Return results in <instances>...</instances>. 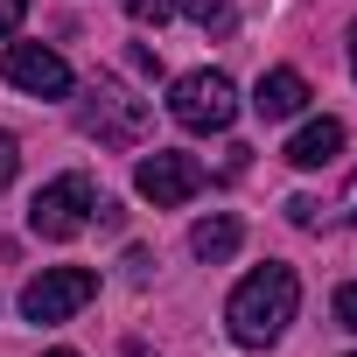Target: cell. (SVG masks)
<instances>
[{
    "mask_svg": "<svg viewBox=\"0 0 357 357\" xmlns=\"http://www.w3.org/2000/svg\"><path fill=\"white\" fill-rule=\"evenodd\" d=\"M294 308H301V280H294V266H273V259H266L259 273L238 280V294L225 301V322H231L238 343L266 350V343H280V329L294 322Z\"/></svg>",
    "mask_w": 357,
    "mask_h": 357,
    "instance_id": "obj_1",
    "label": "cell"
},
{
    "mask_svg": "<svg viewBox=\"0 0 357 357\" xmlns=\"http://www.w3.org/2000/svg\"><path fill=\"white\" fill-rule=\"evenodd\" d=\"M168 112H175V126H190V133H225L238 119V91H231L225 70H190V77H175Z\"/></svg>",
    "mask_w": 357,
    "mask_h": 357,
    "instance_id": "obj_2",
    "label": "cell"
},
{
    "mask_svg": "<svg viewBox=\"0 0 357 357\" xmlns=\"http://www.w3.org/2000/svg\"><path fill=\"white\" fill-rule=\"evenodd\" d=\"M91 211H98V190H91V175H56V183H43L36 190V204H29V231L36 238H77L84 225H91Z\"/></svg>",
    "mask_w": 357,
    "mask_h": 357,
    "instance_id": "obj_3",
    "label": "cell"
},
{
    "mask_svg": "<svg viewBox=\"0 0 357 357\" xmlns=\"http://www.w3.org/2000/svg\"><path fill=\"white\" fill-rule=\"evenodd\" d=\"M91 294H98V273H91V266H43V273L22 287V315H29V322H70Z\"/></svg>",
    "mask_w": 357,
    "mask_h": 357,
    "instance_id": "obj_4",
    "label": "cell"
},
{
    "mask_svg": "<svg viewBox=\"0 0 357 357\" xmlns=\"http://www.w3.org/2000/svg\"><path fill=\"white\" fill-rule=\"evenodd\" d=\"M84 133L105 140V147H140L147 133V98H133L126 84H91V105H84Z\"/></svg>",
    "mask_w": 357,
    "mask_h": 357,
    "instance_id": "obj_5",
    "label": "cell"
},
{
    "mask_svg": "<svg viewBox=\"0 0 357 357\" xmlns=\"http://www.w3.org/2000/svg\"><path fill=\"white\" fill-rule=\"evenodd\" d=\"M133 190H140L154 211H175V204H190V197L204 190V168H197L190 154L154 147V154H140V168H133Z\"/></svg>",
    "mask_w": 357,
    "mask_h": 357,
    "instance_id": "obj_6",
    "label": "cell"
},
{
    "mask_svg": "<svg viewBox=\"0 0 357 357\" xmlns=\"http://www.w3.org/2000/svg\"><path fill=\"white\" fill-rule=\"evenodd\" d=\"M0 70H8V84L29 91V98H63V91H70V63H63L56 50H43V43H8Z\"/></svg>",
    "mask_w": 357,
    "mask_h": 357,
    "instance_id": "obj_7",
    "label": "cell"
},
{
    "mask_svg": "<svg viewBox=\"0 0 357 357\" xmlns=\"http://www.w3.org/2000/svg\"><path fill=\"white\" fill-rule=\"evenodd\" d=\"M301 105H308V77L301 70H266L259 91H252V112L259 119H294Z\"/></svg>",
    "mask_w": 357,
    "mask_h": 357,
    "instance_id": "obj_8",
    "label": "cell"
},
{
    "mask_svg": "<svg viewBox=\"0 0 357 357\" xmlns=\"http://www.w3.org/2000/svg\"><path fill=\"white\" fill-rule=\"evenodd\" d=\"M343 154V119H308L294 140H287V161L294 168H329Z\"/></svg>",
    "mask_w": 357,
    "mask_h": 357,
    "instance_id": "obj_9",
    "label": "cell"
},
{
    "mask_svg": "<svg viewBox=\"0 0 357 357\" xmlns=\"http://www.w3.org/2000/svg\"><path fill=\"white\" fill-rule=\"evenodd\" d=\"M238 238H245V225H238V218H204V225L190 231V252H197L204 266H225V259L238 252Z\"/></svg>",
    "mask_w": 357,
    "mask_h": 357,
    "instance_id": "obj_10",
    "label": "cell"
},
{
    "mask_svg": "<svg viewBox=\"0 0 357 357\" xmlns=\"http://www.w3.org/2000/svg\"><path fill=\"white\" fill-rule=\"evenodd\" d=\"M204 36H231V22H238V0H175Z\"/></svg>",
    "mask_w": 357,
    "mask_h": 357,
    "instance_id": "obj_11",
    "label": "cell"
},
{
    "mask_svg": "<svg viewBox=\"0 0 357 357\" xmlns=\"http://www.w3.org/2000/svg\"><path fill=\"white\" fill-rule=\"evenodd\" d=\"M126 15H133L140 29H161V22L175 15V0H126Z\"/></svg>",
    "mask_w": 357,
    "mask_h": 357,
    "instance_id": "obj_12",
    "label": "cell"
},
{
    "mask_svg": "<svg viewBox=\"0 0 357 357\" xmlns=\"http://www.w3.org/2000/svg\"><path fill=\"white\" fill-rule=\"evenodd\" d=\"M15 168H22V147H15V133H0V190L15 183Z\"/></svg>",
    "mask_w": 357,
    "mask_h": 357,
    "instance_id": "obj_13",
    "label": "cell"
},
{
    "mask_svg": "<svg viewBox=\"0 0 357 357\" xmlns=\"http://www.w3.org/2000/svg\"><path fill=\"white\" fill-rule=\"evenodd\" d=\"M336 322L357 336V287H336Z\"/></svg>",
    "mask_w": 357,
    "mask_h": 357,
    "instance_id": "obj_14",
    "label": "cell"
},
{
    "mask_svg": "<svg viewBox=\"0 0 357 357\" xmlns=\"http://www.w3.org/2000/svg\"><path fill=\"white\" fill-rule=\"evenodd\" d=\"M22 15H29V0H0V36H15Z\"/></svg>",
    "mask_w": 357,
    "mask_h": 357,
    "instance_id": "obj_15",
    "label": "cell"
},
{
    "mask_svg": "<svg viewBox=\"0 0 357 357\" xmlns=\"http://www.w3.org/2000/svg\"><path fill=\"white\" fill-rule=\"evenodd\" d=\"M336 218H343V225L357 218V175H350V190H343V204H336Z\"/></svg>",
    "mask_w": 357,
    "mask_h": 357,
    "instance_id": "obj_16",
    "label": "cell"
},
{
    "mask_svg": "<svg viewBox=\"0 0 357 357\" xmlns=\"http://www.w3.org/2000/svg\"><path fill=\"white\" fill-rule=\"evenodd\" d=\"M350 70H357V22H350Z\"/></svg>",
    "mask_w": 357,
    "mask_h": 357,
    "instance_id": "obj_17",
    "label": "cell"
},
{
    "mask_svg": "<svg viewBox=\"0 0 357 357\" xmlns=\"http://www.w3.org/2000/svg\"><path fill=\"white\" fill-rule=\"evenodd\" d=\"M43 357H77V350H43Z\"/></svg>",
    "mask_w": 357,
    "mask_h": 357,
    "instance_id": "obj_18",
    "label": "cell"
}]
</instances>
